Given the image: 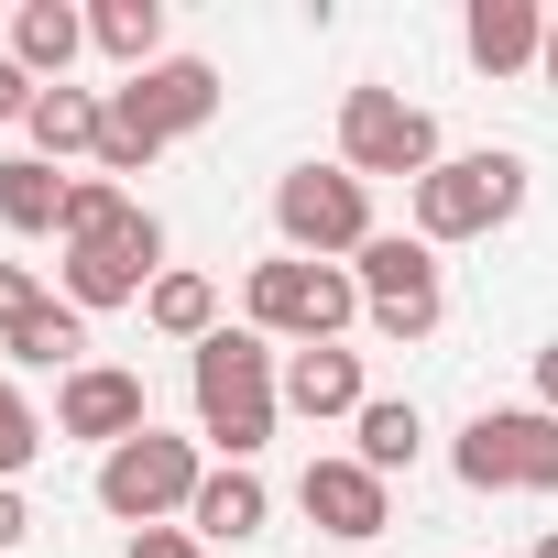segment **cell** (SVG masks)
<instances>
[{
	"label": "cell",
	"mask_w": 558,
	"mask_h": 558,
	"mask_svg": "<svg viewBox=\"0 0 558 558\" xmlns=\"http://www.w3.org/2000/svg\"><path fill=\"white\" fill-rule=\"evenodd\" d=\"M219 121V66L208 56H165V66H143L121 99H110V121H99V175L121 186V175H143L175 132H208Z\"/></svg>",
	"instance_id": "6da1fadb"
},
{
	"label": "cell",
	"mask_w": 558,
	"mask_h": 558,
	"mask_svg": "<svg viewBox=\"0 0 558 558\" xmlns=\"http://www.w3.org/2000/svg\"><path fill=\"white\" fill-rule=\"evenodd\" d=\"M274 340L263 329H208L197 340V438H219L241 471H252V449L274 438Z\"/></svg>",
	"instance_id": "7a4b0ae2"
},
{
	"label": "cell",
	"mask_w": 558,
	"mask_h": 558,
	"mask_svg": "<svg viewBox=\"0 0 558 558\" xmlns=\"http://www.w3.org/2000/svg\"><path fill=\"white\" fill-rule=\"evenodd\" d=\"M241 307H252V329L263 340H296V351H329L351 318H362V286L340 263H252V286H241Z\"/></svg>",
	"instance_id": "3957f363"
},
{
	"label": "cell",
	"mask_w": 558,
	"mask_h": 558,
	"mask_svg": "<svg viewBox=\"0 0 558 558\" xmlns=\"http://www.w3.org/2000/svg\"><path fill=\"white\" fill-rule=\"evenodd\" d=\"M525 208V154H438V175H416V241H482Z\"/></svg>",
	"instance_id": "277c9868"
},
{
	"label": "cell",
	"mask_w": 558,
	"mask_h": 558,
	"mask_svg": "<svg viewBox=\"0 0 558 558\" xmlns=\"http://www.w3.org/2000/svg\"><path fill=\"white\" fill-rule=\"evenodd\" d=\"M274 230H286L296 263H340L373 241V186L351 165H296L286 186H274Z\"/></svg>",
	"instance_id": "5b68a950"
},
{
	"label": "cell",
	"mask_w": 558,
	"mask_h": 558,
	"mask_svg": "<svg viewBox=\"0 0 558 558\" xmlns=\"http://www.w3.org/2000/svg\"><path fill=\"white\" fill-rule=\"evenodd\" d=\"M460 482L471 493H558V416L547 405H482L460 427Z\"/></svg>",
	"instance_id": "8992f818"
},
{
	"label": "cell",
	"mask_w": 558,
	"mask_h": 558,
	"mask_svg": "<svg viewBox=\"0 0 558 558\" xmlns=\"http://www.w3.org/2000/svg\"><path fill=\"white\" fill-rule=\"evenodd\" d=\"M197 438H165V427H143V438H121L110 460H99V504L143 536V525H165V514H186L197 504Z\"/></svg>",
	"instance_id": "52a82bcc"
},
{
	"label": "cell",
	"mask_w": 558,
	"mask_h": 558,
	"mask_svg": "<svg viewBox=\"0 0 558 558\" xmlns=\"http://www.w3.org/2000/svg\"><path fill=\"white\" fill-rule=\"evenodd\" d=\"M351 286H362V318H373L384 340H427V329L449 318V296H438V252H427V241L373 230V241L351 252Z\"/></svg>",
	"instance_id": "ba28073f"
},
{
	"label": "cell",
	"mask_w": 558,
	"mask_h": 558,
	"mask_svg": "<svg viewBox=\"0 0 558 558\" xmlns=\"http://www.w3.org/2000/svg\"><path fill=\"white\" fill-rule=\"evenodd\" d=\"M340 165L373 186V175H438V121L416 110V99H395V88H351L340 99Z\"/></svg>",
	"instance_id": "9c48e42d"
},
{
	"label": "cell",
	"mask_w": 558,
	"mask_h": 558,
	"mask_svg": "<svg viewBox=\"0 0 558 558\" xmlns=\"http://www.w3.org/2000/svg\"><path fill=\"white\" fill-rule=\"evenodd\" d=\"M154 263H165V219L143 208V230L66 252V307H77V318H88V307H143V296H154Z\"/></svg>",
	"instance_id": "30bf717a"
},
{
	"label": "cell",
	"mask_w": 558,
	"mask_h": 558,
	"mask_svg": "<svg viewBox=\"0 0 558 558\" xmlns=\"http://www.w3.org/2000/svg\"><path fill=\"white\" fill-rule=\"evenodd\" d=\"M154 416H143V373H121V362H77L66 373V395H56V438H99V449H121V438H143Z\"/></svg>",
	"instance_id": "8fae6325"
},
{
	"label": "cell",
	"mask_w": 558,
	"mask_h": 558,
	"mask_svg": "<svg viewBox=\"0 0 558 558\" xmlns=\"http://www.w3.org/2000/svg\"><path fill=\"white\" fill-rule=\"evenodd\" d=\"M296 504H307V525L340 536V547H362V536L395 525V493H384V471H362V460H307Z\"/></svg>",
	"instance_id": "7c38bea8"
},
{
	"label": "cell",
	"mask_w": 558,
	"mask_h": 558,
	"mask_svg": "<svg viewBox=\"0 0 558 558\" xmlns=\"http://www.w3.org/2000/svg\"><path fill=\"white\" fill-rule=\"evenodd\" d=\"M460 45H471V66H482V77H514V66H536V56H547V12H536V0H471Z\"/></svg>",
	"instance_id": "4fadbf2b"
},
{
	"label": "cell",
	"mask_w": 558,
	"mask_h": 558,
	"mask_svg": "<svg viewBox=\"0 0 558 558\" xmlns=\"http://www.w3.org/2000/svg\"><path fill=\"white\" fill-rule=\"evenodd\" d=\"M66 186L77 175H56L45 154H0V230H23V241L66 230Z\"/></svg>",
	"instance_id": "5bb4252c"
},
{
	"label": "cell",
	"mask_w": 558,
	"mask_h": 558,
	"mask_svg": "<svg viewBox=\"0 0 558 558\" xmlns=\"http://www.w3.org/2000/svg\"><path fill=\"white\" fill-rule=\"evenodd\" d=\"M77 45H88V12H66V0H23V23H12V66H23V77L66 88Z\"/></svg>",
	"instance_id": "9a60e30c"
},
{
	"label": "cell",
	"mask_w": 558,
	"mask_h": 558,
	"mask_svg": "<svg viewBox=\"0 0 558 558\" xmlns=\"http://www.w3.org/2000/svg\"><path fill=\"white\" fill-rule=\"evenodd\" d=\"M286 405H296V416H362V405H373V395H362V351H340V340H329V351H296V362H286Z\"/></svg>",
	"instance_id": "2e32d148"
},
{
	"label": "cell",
	"mask_w": 558,
	"mask_h": 558,
	"mask_svg": "<svg viewBox=\"0 0 558 558\" xmlns=\"http://www.w3.org/2000/svg\"><path fill=\"white\" fill-rule=\"evenodd\" d=\"M99 121H110V99H88V88H45L23 132H34L45 165H66V154H99Z\"/></svg>",
	"instance_id": "e0dca14e"
},
{
	"label": "cell",
	"mask_w": 558,
	"mask_h": 558,
	"mask_svg": "<svg viewBox=\"0 0 558 558\" xmlns=\"http://www.w3.org/2000/svg\"><path fill=\"white\" fill-rule=\"evenodd\" d=\"M263 514H274V493H263L241 460H230V471H208V482H197V504H186V525H197V536H263Z\"/></svg>",
	"instance_id": "ac0fdd59"
},
{
	"label": "cell",
	"mask_w": 558,
	"mask_h": 558,
	"mask_svg": "<svg viewBox=\"0 0 558 558\" xmlns=\"http://www.w3.org/2000/svg\"><path fill=\"white\" fill-rule=\"evenodd\" d=\"M88 45H99V56H121L132 77H143V66H165V0H99V12H88Z\"/></svg>",
	"instance_id": "d6986e66"
},
{
	"label": "cell",
	"mask_w": 558,
	"mask_h": 558,
	"mask_svg": "<svg viewBox=\"0 0 558 558\" xmlns=\"http://www.w3.org/2000/svg\"><path fill=\"white\" fill-rule=\"evenodd\" d=\"M121 230H143V208H132V186H110V175H77L66 186V252H88V241H121Z\"/></svg>",
	"instance_id": "ffe728a7"
},
{
	"label": "cell",
	"mask_w": 558,
	"mask_h": 558,
	"mask_svg": "<svg viewBox=\"0 0 558 558\" xmlns=\"http://www.w3.org/2000/svg\"><path fill=\"white\" fill-rule=\"evenodd\" d=\"M351 427H362V449H351V460H362V471H384V482H395V471H416V449H427L416 405H395V395H373Z\"/></svg>",
	"instance_id": "44dd1931"
},
{
	"label": "cell",
	"mask_w": 558,
	"mask_h": 558,
	"mask_svg": "<svg viewBox=\"0 0 558 558\" xmlns=\"http://www.w3.org/2000/svg\"><path fill=\"white\" fill-rule=\"evenodd\" d=\"M143 318H154L165 340H186V351H197V340L219 329V286H208V274H154V296H143Z\"/></svg>",
	"instance_id": "7402d4cb"
},
{
	"label": "cell",
	"mask_w": 558,
	"mask_h": 558,
	"mask_svg": "<svg viewBox=\"0 0 558 558\" xmlns=\"http://www.w3.org/2000/svg\"><path fill=\"white\" fill-rule=\"evenodd\" d=\"M0 351H12V362H34V373H77L88 318H77V307H34L23 329H0Z\"/></svg>",
	"instance_id": "603a6c76"
},
{
	"label": "cell",
	"mask_w": 558,
	"mask_h": 558,
	"mask_svg": "<svg viewBox=\"0 0 558 558\" xmlns=\"http://www.w3.org/2000/svg\"><path fill=\"white\" fill-rule=\"evenodd\" d=\"M34 460H45V416L23 405V384H0V482L34 471Z\"/></svg>",
	"instance_id": "cb8c5ba5"
},
{
	"label": "cell",
	"mask_w": 558,
	"mask_h": 558,
	"mask_svg": "<svg viewBox=\"0 0 558 558\" xmlns=\"http://www.w3.org/2000/svg\"><path fill=\"white\" fill-rule=\"evenodd\" d=\"M34 307H56V296L34 286V263H0V329H23Z\"/></svg>",
	"instance_id": "d4e9b609"
},
{
	"label": "cell",
	"mask_w": 558,
	"mask_h": 558,
	"mask_svg": "<svg viewBox=\"0 0 558 558\" xmlns=\"http://www.w3.org/2000/svg\"><path fill=\"white\" fill-rule=\"evenodd\" d=\"M132 558H208V536H197V525H143Z\"/></svg>",
	"instance_id": "484cf974"
},
{
	"label": "cell",
	"mask_w": 558,
	"mask_h": 558,
	"mask_svg": "<svg viewBox=\"0 0 558 558\" xmlns=\"http://www.w3.org/2000/svg\"><path fill=\"white\" fill-rule=\"evenodd\" d=\"M34 99H45V77H23L12 56H0V121H34Z\"/></svg>",
	"instance_id": "4316f807"
},
{
	"label": "cell",
	"mask_w": 558,
	"mask_h": 558,
	"mask_svg": "<svg viewBox=\"0 0 558 558\" xmlns=\"http://www.w3.org/2000/svg\"><path fill=\"white\" fill-rule=\"evenodd\" d=\"M23 536H34V504H23L12 482H0V547H23Z\"/></svg>",
	"instance_id": "83f0119b"
},
{
	"label": "cell",
	"mask_w": 558,
	"mask_h": 558,
	"mask_svg": "<svg viewBox=\"0 0 558 558\" xmlns=\"http://www.w3.org/2000/svg\"><path fill=\"white\" fill-rule=\"evenodd\" d=\"M536 405H547V416H558V340H547V351H536Z\"/></svg>",
	"instance_id": "f1b7e54d"
},
{
	"label": "cell",
	"mask_w": 558,
	"mask_h": 558,
	"mask_svg": "<svg viewBox=\"0 0 558 558\" xmlns=\"http://www.w3.org/2000/svg\"><path fill=\"white\" fill-rule=\"evenodd\" d=\"M536 77H547V88H558V23H547V56H536Z\"/></svg>",
	"instance_id": "f546056e"
},
{
	"label": "cell",
	"mask_w": 558,
	"mask_h": 558,
	"mask_svg": "<svg viewBox=\"0 0 558 558\" xmlns=\"http://www.w3.org/2000/svg\"><path fill=\"white\" fill-rule=\"evenodd\" d=\"M536 558H558V536H547V547H536Z\"/></svg>",
	"instance_id": "4dcf8cb0"
}]
</instances>
